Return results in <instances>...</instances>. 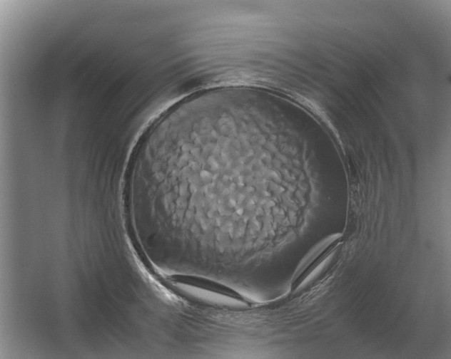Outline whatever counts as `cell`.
<instances>
[{
  "label": "cell",
  "mask_w": 451,
  "mask_h": 359,
  "mask_svg": "<svg viewBox=\"0 0 451 359\" xmlns=\"http://www.w3.org/2000/svg\"><path fill=\"white\" fill-rule=\"evenodd\" d=\"M336 241L337 238L334 237L324 242L322 245L313 250V251L303 260L293 275L291 281L290 288L292 291H295L318 266L320 265Z\"/></svg>",
  "instance_id": "1"
}]
</instances>
